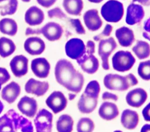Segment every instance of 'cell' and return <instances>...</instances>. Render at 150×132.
<instances>
[{
	"label": "cell",
	"mask_w": 150,
	"mask_h": 132,
	"mask_svg": "<svg viewBox=\"0 0 150 132\" xmlns=\"http://www.w3.org/2000/svg\"><path fill=\"white\" fill-rule=\"evenodd\" d=\"M54 76L58 84L75 93L80 92L84 85L83 75L77 71L73 64L66 59H60L56 62Z\"/></svg>",
	"instance_id": "cell-1"
},
{
	"label": "cell",
	"mask_w": 150,
	"mask_h": 132,
	"mask_svg": "<svg viewBox=\"0 0 150 132\" xmlns=\"http://www.w3.org/2000/svg\"><path fill=\"white\" fill-rule=\"evenodd\" d=\"M138 83L137 78L132 73L125 76L116 74H108L103 79L104 85L107 89L121 92L128 90Z\"/></svg>",
	"instance_id": "cell-2"
},
{
	"label": "cell",
	"mask_w": 150,
	"mask_h": 132,
	"mask_svg": "<svg viewBox=\"0 0 150 132\" xmlns=\"http://www.w3.org/2000/svg\"><path fill=\"white\" fill-rule=\"evenodd\" d=\"M101 15L108 22L117 23L121 20L124 13L123 4L117 0H109L101 8Z\"/></svg>",
	"instance_id": "cell-3"
},
{
	"label": "cell",
	"mask_w": 150,
	"mask_h": 132,
	"mask_svg": "<svg viewBox=\"0 0 150 132\" xmlns=\"http://www.w3.org/2000/svg\"><path fill=\"white\" fill-rule=\"evenodd\" d=\"M135 62L136 60L135 57L129 51H118L112 57L113 69L121 72L130 70Z\"/></svg>",
	"instance_id": "cell-4"
},
{
	"label": "cell",
	"mask_w": 150,
	"mask_h": 132,
	"mask_svg": "<svg viewBox=\"0 0 150 132\" xmlns=\"http://www.w3.org/2000/svg\"><path fill=\"white\" fill-rule=\"evenodd\" d=\"M117 44L112 37L100 40L98 47V54L102 60V67L104 70L110 69L109 57L115 50Z\"/></svg>",
	"instance_id": "cell-5"
},
{
	"label": "cell",
	"mask_w": 150,
	"mask_h": 132,
	"mask_svg": "<svg viewBox=\"0 0 150 132\" xmlns=\"http://www.w3.org/2000/svg\"><path fill=\"white\" fill-rule=\"evenodd\" d=\"M53 114L45 109H40L34 119L36 132H52Z\"/></svg>",
	"instance_id": "cell-6"
},
{
	"label": "cell",
	"mask_w": 150,
	"mask_h": 132,
	"mask_svg": "<svg viewBox=\"0 0 150 132\" xmlns=\"http://www.w3.org/2000/svg\"><path fill=\"white\" fill-rule=\"evenodd\" d=\"M65 52L67 57L76 60L85 54L86 45L81 39L72 38L66 42Z\"/></svg>",
	"instance_id": "cell-7"
},
{
	"label": "cell",
	"mask_w": 150,
	"mask_h": 132,
	"mask_svg": "<svg viewBox=\"0 0 150 132\" xmlns=\"http://www.w3.org/2000/svg\"><path fill=\"white\" fill-rule=\"evenodd\" d=\"M45 102L54 114L64 110L67 105V99L64 95L57 91L53 92L46 99Z\"/></svg>",
	"instance_id": "cell-8"
},
{
	"label": "cell",
	"mask_w": 150,
	"mask_h": 132,
	"mask_svg": "<svg viewBox=\"0 0 150 132\" xmlns=\"http://www.w3.org/2000/svg\"><path fill=\"white\" fill-rule=\"evenodd\" d=\"M147 98L148 94L145 90L141 88H137L127 93L125 100L129 106L138 108L145 103Z\"/></svg>",
	"instance_id": "cell-9"
},
{
	"label": "cell",
	"mask_w": 150,
	"mask_h": 132,
	"mask_svg": "<svg viewBox=\"0 0 150 132\" xmlns=\"http://www.w3.org/2000/svg\"><path fill=\"white\" fill-rule=\"evenodd\" d=\"M76 61L81 69L88 74L96 73L99 68V61L94 54L86 53Z\"/></svg>",
	"instance_id": "cell-10"
},
{
	"label": "cell",
	"mask_w": 150,
	"mask_h": 132,
	"mask_svg": "<svg viewBox=\"0 0 150 132\" xmlns=\"http://www.w3.org/2000/svg\"><path fill=\"white\" fill-rule=\"evenodd\" d=\"M40 34H42L47 40L50 41H54L61 38L63 29L59 24L50 22L43 26L40 29Z\"/></svg>",
	"instance_id": "cell-11"
},
{
	"label": "cell",
	"mask_w": 150,
	"mask_h": 132,
	"mask_svg": "<svg viewBox=\"0 0 150 132\" xmlns=\"http://www.w3.org/2000/svg\"><path fill=\"white\" fill-rule=\"evenodd\" d=\"M17 107L22 114L28 117L33 118L36 114L38 103L34 98L24 96L18 102Z\"/></svg>",
	"instance_id": "cell-12"
},
{
	"label": "cell",
	"mask_w": 150,
	"mask_h": 132,
	"mask_svg": "<svg viewBox=\"0 0 150 132\" xmlns=\"http://www.w3.org/2000/svg\"><path fill=\"white\" fill-rule=\"evenodd\" d=\"M9 65L16 77H21L28 71V59L23 55H17L11 60Z\"/></svg>",
	"instance_id": "cell-13"
},
{
	"label": "cell",
	"mask_w": 150,
	"mask_h": 132,
	"mask_svg": "<svg viewBox=\"0 0 150 132\" xmlns=\"http://www.w3.org/2000/svg\"><path fill=\"white\" fill-rule=\"evenodd\" d=\"M6 113L11 118L16 131L20 129L22 132H33V127L30 120L19 115L13 109H10Z\"/></svg>",
	"instance_id": "cell-14"
},
{
	"label": "cell",
	"mask_w": 150,
	"mask_h": 132,
	"mask_svg": "<svg viewBox=\"0 0 150 132\" xmlns=\"http://www.w3.org/2000/svg\"><path fill=\"white\" fill-rule=\"evenodd\" d=\"M145 16V12L141 5L132 3L127 9L125 22L129 25H134L139 23Z\"/></svg>",
	"instance_id": "cell-15"
},
{
	"label": "cell",
	"mask_w": 150,
	"mask_h": 132,
	"mask_svg": "<svg viewBox=\"0 0 150 132\" xmlns=\"http://www.w3.org/2000/svg\"><path fill=\"white\" fill-rule=\"evenodd\" d=\"M30 67L33 73L39 78H46L49 74L50 65L44 57H39L32 60Z\"/></svg>",
	"instance_id": "cell-16"
},
{
	"label": "cell",
	"mask_w": 150,
	"mask_h": 132,
	"mask_svg": "<svg viewBox=\"0 0 150 132\" xmlns=\"http://www.w3.org/2000/svg\"><path fill=\"white\" fill-rule=\"evenodd\" d=\"M49 88L47 81H40L34 78H30L25 84V90L26 93L33 94L37 96L44 95Z\"/></svg>",
	"instance_id": "cell-17"
},
{
	"label": "cell",
	"mask_w": 150,
	"mask_h": 132,
	"mask_svg": "<svg viewBox=\"0 0 150 132\" xmlns=\"http://www.w3.org/2000/svg\"><path fill=\"white\" fill-rule=\"evenodd\" d=\"M83 20L87 28L91 32L98 30L103 25V21L98 15V10L96 9L86 11L83 15Z\"/></svg>",
	"instance_id": "cell-18"
},
{
	"label": "cell",
	"mask_w": 150,
	"mask_h": 132,
	"mask_svg": "<svg viewBox=\"0 0 150 132\" xmlns=\"http://www.w3.org/2000/svg\"><path fill=\"white\" fill-rule=\"evenodd\" d=\"M23 46L25 51L32 55H40L45 50L44 41L38 37H30L26 39Z\"/></svg>",
	"instance_id": "cell-19"
},
{
	"label": "cell",
	"mask_w": 150,
	"mask_h": 132,
	"mask_svg": "<svg viewBox=\"0 0 150 132\" xmlns=\"http://www.w3.org/2000/svg\"><path fill=\"white\" fill-rule=\"evenodd\" d=\"M139 121V114L135 111L129 109H124L121 116V123L127 130H134L138 126Z\"/></svg>",
	"instance_id": "cell-20"
},
{
	"label": "cell",
	"mask_w": 150,
	"mask_h": 132,
	"mask_svg": "<svg viewBox=\"0 0 150 132\" xmlns=\"http://www.w3.org/2000/svg\"><path fill=\"white\" fill-rule=\"evenodd\" d=\"M98 115L104 120H112L119 115V110L114 103L105 101L100 105L98 109Z\"/></svg>",
	"instance_id": "cell-21"
},
{
	"label": "cell",
	"mask_w": 150,
	"mask_h": 132,
	"mask_svg": "<svg viewBox=\"0 0 150 132\" xmlns=\"http://www.w3.org/2000/svg\"><path fill=\"white\" fill-rule=\"evenodd\" d=\"M45 19V15L42 9L36 6H30L25 15V20L30 26L40 25Z\"/></svg>",
	"instance_id": "cell-22"
},
{
	"label": "cell",
	"mask_w": 150,
	"mask_h": 132,
	"mask_svg": "<svg viewBox=\"0 0 150 132\" xmlns=\"http://www.w3.org/2000/svg\"><path fill=\"white\" fill-rule=\"evenodd\" d=\"M115 34L119 44L122 47H129L135 41L133 30L126 26H122L117 29Z\"/></svg>",
	"instance_id": "cell-23"
},
{
	"label": "cell",
	"mask_w": 150,
	"mask_h": 132,
	"mask_svg": "<svg viewBox=\"0 0 150 132\" xmlns=\"http://www.w3.org/2000/svg\"><path fill=\"white\" fill-rule=\"evenodd\" d=\"M20 85L18 83L12 81L2 89L1 92V97L2 99L11 104L16 100L20 95Z\"/></svg>",
	"instance_id": "cell-24"
},
{
	"label": "cell",
	"mask_w": 150,
	"mask_h": 132,
	"mask_svg": "<svg viewBox=\"0 0 150 132\" xmlns=\"http://www.w3.org/2000/svg\"><path fill=\"white\" fill-rule=\"evenodd\" d=\"M97 103L98 99L90 98L83 93L77 102V107L81 113L89 114L96 109Z\"/></svg>",
	"instance_id": "cell-25"
},
{
	"label": "cell",
	"mask_w": 150,
	"mask_h": 132,
	"mask_svg": "<svg viewBox=\"0 0 150 132\" xmlns=\"http://www.w3.org/2000/svg\"><path fill=\"white\" fill-rule=\"evenodd\" d=\"M63 6L69 14L79 16L83 9L84 4L83 0H63Z\"/></svg>",
	"instance_id": "cell-26"
},
{
	"label": "cell",
	"mask_w": 150,
	"mask_h": 132,
	"mask_svg": "<svg viewBox=\"0 0 150 132\" xmlns=\"http://www.w3.org/2000/svg\"><path fill=\"white\" fill-rule=\"evenodd\" d=\"M73 125L74 120L71 116L63 114L59 116L56 121V129L58 132H71Z\"/></svg>",
	"instance_id": "cell-27"
},
{
	"label": "cell",
	"mask_w": 150,
	"mask_h": 132,
	"mask_svg": "<svg viewBox=\"0 0 150 132\" xmlns=\"http://www.w3.org/2000/svg\"><path fill=\"white\" fill-rule=\"evenodd\" d=\"M18 31V25L15 20L10 18H4L0 20V32L9 36H15Z\"/></svg>",
	"instance_id": "cell-28"
},
{
	"label": "cell",
	"mask_w": 150,
	"mask_h": 132,
	"mask_svg": "<svg viewBox=\"0 0 150 132\" xmlns=\"http://www.w3.org/2000/svg\"><path fill=\"white\" fill-rule=\"evenodd\" d=\"M132 51L138 59L144 60L150 55V45L146 41L138 40L132 48Z\"/></svg>",
	"instance_id": "cell-29"
},
{
	"label": "cell",
	"mask_w": 150,
	"mask_h": 132,
	"mask_svg": "<svg viewBox=\"0 0 150 132\" xmlns=\"http://www.w3.org/2000/svg\"><path fill=\"white\" fill-rule=\"evenodd\" d=\"M16 50L14 42L5 37L0 38V55L2 58H6L12 54Z\"/></svg>",
	"instance_id": "cell-30"
},
{
	"label": "cell",
	"mask_w": 150,
	"mask_h": 132,
	"mask_svg": "<svg viewBox=\"0 0 150 132\" xmlns=\"http://www.w3.org/2000/svg\"><path fill=\"white\" fill-rule=\"evenodd\" d=\"M94 128V123L89 117H82L80 119L76 126L77 132H93Z\"/></svg>",
	"instance_id": "cell-31"
},
{
	"label": "cell",
	"mask_w": 150,
	"mask_h": 132,
	"mask_svg": "<svg viewBox=\"0 0 150 132\" xmlns=\"http://www.w3.org/2000/svg\"><path fill=\"white\" fill-rule=\"evenodd\" d=\"M100 90L101 88L98 82L96 80H93L87 84L83 93L90 98L98 99Z\"/></svg>",
	"instance_id": "cell-32"
},
{
	"label": "cell",
	"mask_w": 150,
	"mask_h": 132,
	"mask_svg": "<svg viewBox=\"0 0 150 132\" xmlns=\"http://www.w3.org/2000/svg\"><path fill=\"white\" fill-rule=\"evenodd\" d=\"M138 75L145 81L150 80V60L139 62L137 70Z\"/></svg>",
	"instance_id": "cell-33"
},
{
	"label": "cell",
	"mask_w": 150,
	"mask_h": 132,
	"mask_svg": "<svg viewBox=\"0 0 150 132\" xmlns=\"http://www.w3.org/2000/svg\"><path fill=\"white\" fill-rule=\"evenodd\" d=\"M18 5V0H9L8 2L6 5L0 6L1 15L6 16L14 14L17 11Z\"/></svg>",
	"instance_id": "cell-34"
},
{
	"label": "cell",
	"mask_w": 150,
	"mask_h": 132,
	"mask_svg": "<svg viewBox=\"0 0 150 132\" xmlns=\"http://www.w3.org/2000/svg\"><path fill=\"white\" fill-rule=\"evenodd\" d=\"M15 130L11 118L7 113L0 117V132Z\"/></svg>",
	"instance_id": "cell-35"
},
{
	"label": "cell",
	"mask_w": 150,
	"mask_h": 132,
	"mask_svg": "<svg viewBox=\"0 0 150 132\" xmlns=\"http://www.w3.org/2000/svg\"><path fill=\"white\" fill-rule=\"evenodd\" d=\"M47 15L50 18H57L63 19L67 18V16L66 15V14L59 7H56L49 10L47 12Z\"/></svg>",
	"instance_id": "cell-36"
},
{
	"label": "cell",
	"mask_w": 150,
	"mask_h": 132,
	"mask_svg": "<svg viewBox=\"0 0 150 132\" xmlns=\"http://www.w3.org/2000/svg\"><path fill=\"white\" fill-rule=\"evenodd\" d=\"M70 22L71 26L74 28L75 31L79 34H84L86 30L83 26L81 21L79 19H70Z\"/></svg>",
	"instance_id": "cell-37"
},
{
	"label": "cell",
	"mask_w": 150,
	"mask_h": 132,
	"mask_svg": "<svg viewBox=\"0 0 150 132\" xmlns=\"http://www.w3.org/2000/svg\"><path fill=\"white\" fill-rule=\"evenodd\" d=\"M112 30V26L110 24H107L102 31L101 33L98 34L97 36L93 37V39L95 41H100L104 37H108L110 35Z\"/></svg>",
	"instance_id": "cell-38"
},
{
	"label": "cell",
	"mask_w": 150,
	"mask_h": 132,
	"mask_svg": "<svg viewBox=\"0 0 150 132\" xmlns=\"http://www.w3.org/2000/svg\"><path fill=\"white\" fill-rule=\"evenodd\" d=\"M11 78V75L8 70L2 67H0V84L3 85L6 83Z\"/></svg>",
	"instance_id": "cell-39"
},
{
	"label": "cell",
	"mask_w": 150,
	"mask_h": 132,
	"mask_svg": "<svg viewBox=\"0 0 150 132\" xmlns=\"http://www.w3.org/2000/svg\"><path fill=\"white\" fill-rule=\"evenodd\" d=\"M102 99L103 100H111L113 101H117L118 99V97L117 95L105 91L102 94Z\"/></svg>",
	"instance_id": "cell-40"
},
{
	"label": "cell",
	"mask_w": 150,
	"mask_h": 132,
	"mask_svg": "<svg viewBox=\"0 0 150 132\" xmlns=\"http://www.w3.org/2000/svg\"><path fill=\"white\" fill-rule=\"evenodd\" d=\"M142 114L146 121H150V102L142 109Z\"/></svg>",
	"instance_id": "cell-41"
},
{
	"label": "cell",
	"mask_w": 150,
	"mask_h": 132,
	"mask_svg": "<svg viewBox=\"0 0 150 132\" xmlns=\"http://www.w3.org/2000/svg\"><path fill=\"white\" fill-rule=\"evenodd\" d=\"M95 53V43L91 40H88L86 45V53L94 54Z\"/></svg>",
	"instance_id": "cell-42"
},
{
	"label": "cell",
	"mask_w": 150,
	"mask_h": 132,
	"mask_svg": "<svg viewBox=\"0 0 150 132\" xmlns=\"http://www.w3.org/2000/svg\"><path fill=\"white\" fill-rule=\"evenodd\" d=\"M57 0H36L38 3L45 8H49L52 6Z\"/></svg>",
	"instance_id": "cell-43"
},
{
	"label": "cell",
	"mask_w": 150,
	"mask_h": 132,
	"mask_svg": "<svg viewBox=\"0 0 150 132\" xmlns=\"http://www.w3.org/2000/svg\"><path fill=\"white\" fill-rule=\"evenodd\" d=\"M40 34V29H36V30H34L32 29L30 27H28L26 29V32H25V34L26 35H30V34Z\"/></svg>",
	"instance_id": "cell-44"
},
{
	"label": "cell",
	"mask_w": 150,
	"mask_h": 132,
	"mask_svg": "<svg viewBox=\"0 0 150 132\" xmlns=\"http://www.w3.org/2000/svg\"><path fill=\"white\" fill-rule=\"evenodd\" d=\"M144 29L148 33H150V17L145 20L144 25Z\"/></svg>",
	"instance_id": "cell-45"
},
{
	"label": "cell",
	"mask_w": 150,
	"mask_h": 132,
	"mask_svg": "<svg viewBox=\"0 0 150 132\" xmlns=\"http://www.w3.org/2000/svg\"><path fill=\"white\" fill-rule=\"evenodd\" d=\"M140 132H150V124H145L142 126Z\"/></svg>",
	"instance_id": "cell-46"
},
{
	"label": "cell",
	"mask_w": 150,
	"mask_h": 132,
	"mask_svg": "<svg viewBox=\"0 0 150 132\" xmlns=\"http://www.w3.org/2000/svg\"><path fill=\"white\" fill-rule=\"evenodd\" d=\"M149 1H150V0H132L133 2H138L139 3H140L142 5H146Z\"/></svg>",
	"instance_id": "cell-47"
},
{
	"label": "cell",
	"mask_w": 150,
	"mask_h": 132,
	"mask_svg": "<svg viewBox=\"0 0 150 132\" xmlns=\"http://www.w3.org/2000/svg\"><path fill=\"white\" fill-rule=\"evenodd\" d=\"M77 95L76 93H69L68 94V98H69V100H74L76 97Z\"/></svg>",
	"instance_id": "cell-48"
},
{
	"label": "cell",
	"mask_w": 150,
	"mask_h": 132,
	"mask_svg": "<svg viewBox=\"0 0 150 132\" xmlns=\"http://www.w3.org/2000/svg\"><path fill=\"white\" fill-rule=\"evenodd\" d=\"M142 36H143V37H144L145 39H146L148 40L149 41H150V35L148 34V33H146V32H144L142 33Z\"/></svg>",
	"instance_id": "cell-49"
},
{
	"label": "cell",
	"mask_w": 150,
	"mask_h": 132,
	"mask_svg": "<svg viewBox=\"0 0 150 132\" xmlns=\"http://www.w3.org/2000/svg\"><path fill=\"white\" fill-rule=\"evenodd\" d=\"M89 2H92V3H96V4H98V3H100L102 1H103L104 0H88Z\"/></svg>",
	"instance_id": "cell-50"
},
{
	"label": "cell",
	"mask_w": 150,
	"mask_h": 132,
	"mask_svg": "<svg viewBox=\"0 0 150 132\" xmlns=\"http://www.w3.org/2000/svg\"><path fill=\"white\" fill-rule=\"evenodd\" d=\"M4 104H3V103L0 100V114L2 112L3 109H4Z\"/></svg>",
	"instance_id": "cell-51"
},
{
	"label": "cell",
	"mask_w": 150,
	"mask_h": 132,
	"mask_svg": "<svg viewBox=\"0 0 150 132\" xmlns=\"http://www.w3.org/2000/svg\"><path fill=\"white\" fill-rule=\"evenodd\" d=\"M3 132H16V130H9V131H3Z\"/></svg>",
	"instance_id": "cell-52"
},
{
	"label": "cell",
	"mask_w": 150,
	"mask_h": 132,
	"mask_svg": "<svg viewBox=\"0 0 150 132\" xmlns=\"http://www.w3.org/2000/svg\"><path fill=\"white\" fill-rule=\"evenodd\" d=\"M24 2H29L30 1V0H22Z\"/></svg>",
	"instance_id": "cell-53"
},
{
	"label": "cell",
	"mask_w": 150,
	"mask_h": 132,
	"mask_svg": "<svg viewBox=\"0 0 150 132\" xmlns=\"http://www.w3.org/2000/svg\"><path fill=\"white\" fill-rule=\"evenodd\" d=\"M113 132H122V131H121V130H115V131H114Z\"/></svg>",
	"instance_id": "cell-54"
},
{
	"label": "cell",
	"mask_w": 150,
	"mask_h": 132,
	"mask_svg": "<svg viewBox=\"0 0 150 132\" xmlns=\"http://www.w3.org/2000/svg\"><path fill=\"white\" fill-rule=\"evenodd\" d=\"M7 1V0H0V2H2L3 1Z\"/></svg>",
	"instance_id": "cell-55"
},
{
	"label": "cell",
	"mask_w": 150,
	"mask_h": 132,
	"mask_svg": "<svg viewBox=\"0 0 150 132\" xmlns=\"http://www.w3.org/2000/svg\"><path fill=\"white\" fill-rule=\"evenodd\" d=\"M1 85H2L0 84V90H1Z\"/></svg>",
	"instance_id": "cell-56"
}]
</instances>
